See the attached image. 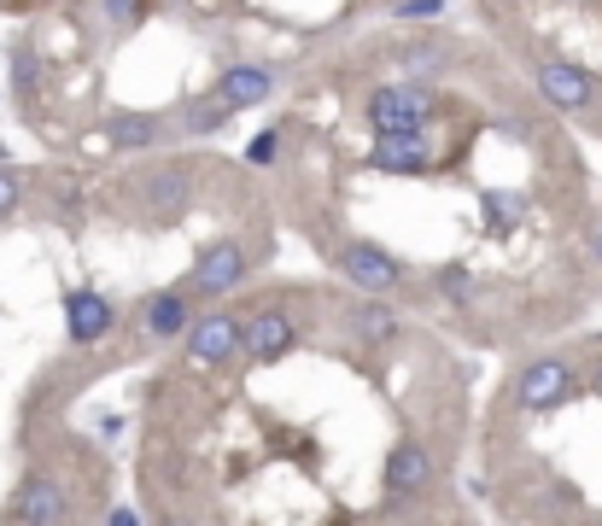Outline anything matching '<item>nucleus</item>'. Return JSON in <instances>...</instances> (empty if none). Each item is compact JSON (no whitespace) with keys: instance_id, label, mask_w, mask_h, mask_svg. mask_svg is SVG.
Segmentation results:
<instances>
[{"instance_id":"6","label":"nucleus","mask_w":602,"mask_h":526,"mask_svg":"<svg viewBox=\"0 0 602 526\" xmlns=\"http://www.w3.org/2000/svg\"><path fill=\"white\" fill-rule=\"evenodd\" d=\"M574 393V375H567L562 358H539L521 369V381H514V404L521 410H549V404H562Z\"/></svg>"},{"instance_id":"3","label":"nucleus","mask_w":602,"mask_h":526,"mask_svg":"<svg viewBox=\"0 0 602 526\" xmlns=\"http://www.w3.org/2000/svg\"><path fill=\"white\" fill-rule=\"evenodd\" d=\"M182 334H187V358L194 363H234L240 358V322L229 311H205Z\"/></svg>"},{"instance_id":"16","label":"nucleus","mask_w":602,"mask_h":526,"mask_svg":"<svg viewBox=\"0 0 602 526\" xmlns=\"http://www.w3.org/2000/svg\"><path fill=\"white\" fill-rule=\"evenodd\" d=\"M229 117H234V106H229V100H222V94H211V100H199V106L194 112H187V135H217L222 124H229Z\"/></svg>"},{"instance_id":"4","label":"nucleus","mask_w":602,"mask_h":526,"mask_svg":"<svg viewBox=\"0 0 602 526\" xmlns=\"http://www.w3.org/2000/svg\"><path fill=\"white\" fill-rule=\"evenodd\" d=\"M240 281H246V252H240L234 241H217V246L194 264V276H187V293L222 299V293H234Z\"/></svg>"},{"instance_id":"5","label":"nucleus","mask_w":602,"mask_h":526,"mask_svg":"<svg viewBox=\"0 0 602 526\" xmlns=\"http://www.w3.org/2000/svg\"><path fill=\"white\" fill-rule=\"evenodd\" d=\"M339 269L363 287V293H392V287L404 281V264L392 258L386 246H374V241H351L346 246V258H339Z\"/></svg>"},{"instance_id":"24","label":"nucleus","mask_w":602,"mask_h":526,"mask_svg":"<svg viewBox=\"0 0 602 526\" xmlns=\"http://www.w3.org/2000/svg\"><path fill=\"white\" fill-rule=\"evenodd\" d=\"M106 19L112 24H135L141 19V0H106Z\"/></svg>"},{"instance_id":"2","label":"nucleus","mask_w":602,"mask_h":526,"mask_svg":"<svg viewBox=\"0 0 602 526\" xmlns=\"http://www.w3.org/2000/svg\"><path fill=\"white\" fill-rule=\"evenodd\" d=\"M299 346V322L287 311H252V322H240V358L252 363H275Z\"/></svg>"},{"instance_id":"8","label":"nucleus","mask_w":602,"mask_h":526,"mask_svg":"<svg viewBox=\"0 0 602 526\" xmlns=\"http://www.w3.org/2000/svg\"><path fill=\"white\" fill-rule=\"evenodd\" d=\"M374 170H386V176H427V164H433V147H427L421 129H404V135H381L374 141Z\"/></svg>"},{"instance_id":"12","label":"nucleus","mask_w":602,"mask_h":526,"mask_svg":"<svg viewBox=\"0 0 602 526\" xmlns=\"http://www.w3.org/2000/svg\"><path fill=\"white\" fill-rule=\"evenodd\" d=\"M217 94L229 100V106H264V100L275 94V71H264V65H229V71L217 77Z\"/></svg>"},{"instance_id":"19","label":"nucleus","mask_w":602,"mask_h":526,"mask_svg":"<svg viewBox=\"0 0 602 526\" xmlns=\"http://www.w3.org/2000/svg\"><path fill=\"white\" fill-rule=\"evenodd\" d=\"M514 211H526V199H521V194H486V217H491V229H497V223H514Z\"/></svg>"},{"instance_id":"7","label":"nucleus","mask_w":602,"mask_h":526,"mask_svg":"<svg viewBox=\"0 0 602 526\" xmlns=\"http://www.w3.org/2000/svg\"><path fill=\"white\" fill-rule=\"evenodd\" d=\"M112 322H117L112 299L94 293V287H77V293L65 299V328H71L77 346H100V339L112 334Z\"/></svg>"},{"instance_id":"21","label":"nucleus","mask_w":602,"mask_h":526,"mask_svg":"<svg viewBox=\"0 0 602 526\" xmlns=\"http://www.w3.org/2000/svg\"><path fill=\"white\" fill-rule=\"evenodd\" d=\"M19 199H24V182L12 176V170H0V217H12V211H19Z\"/></svg>"},{"instance_id":"10","label":"nucleus","mask_w":602,"mask_h":526,"mask_svg":"<svg viewBox=\"0 0 602 526\" xmlns=\"http://www.w3.org/2000/svg\"><path fill=\"white\" fill-rule=\"evenodd\" d=\"M7 515H12V521H30V526H54V521H65V491H59V480H47V474L24 480Z\"/></svg>"},{"instance_id":"26","label":"nucleus","mask_w":602,"mask_h":526,"mask_svg":"<svg viewBox=\"0 0 602 526\" xmlns=\"http://www.w3.org/2000/svg\"><path fill=\"white\" fill-rule=\"evenodd\" d=\"M591 252H602V234H597V241H591Z\"/></svg>"},{"instance_id":"15","label":"nucleus","mask_w":602,"mask_h":526,"mask_svg":"<svg viewBox=\"0 0 602 526\" xmlns=\"http://www.w3.org/2000/svg\"><path fill=\"white\" fill-rule=\"evenodd\" d=\"M444 65H451V47H444V42H409L404 54H398V71H404L409 82H421V77H439Z\"/></svg>"},{"instance_id":"17","label":"nucleus","mask_w":602,"mask_h":526,"mask_svg":"<svg viewBox=\"0 0 602 526\" xmlns=\"http://www.w3.org/2000/svg\"><path fill=\"white\" fill-rule=\"evenodd\" d=\"M112 141L117 147H152V141H159V124H152V117H117Z\"/></svg>"},{"instance_id":"9","label":"nucleus","mask_w":602,"mask_h":526,"mask_svg":"<svg viewBox=\"0 0 602 526\" xmlns=\"http://www.w3.org/2000/svg\"><path fill=\"white\" fill-rule=\"evenodd\" d=\"M539 94L549 100V106H562V112H584L591 106V77H584L579 65L544 59L539 65Z\"/></svg>"},{"instance_id":"22","label":"nucleus","mask_w":602,"mask_h":526,"mask_svg":"<svg viewBox=\"0 0 602 526\" xmlns=\"http://www.w3.org/2000/svg\"><path fill=\"white\" fill-rule=\"evenodd\" d=\"M275 147H281V135L264 129V135H257V141L246 147V159H252V164H275Z\"/></svg>"},{"instance_id":"1","label":"nucleus","mask_w":602,"mask_h":526,"mask_svg":"<svg viewBox=\"0 0 602 526\" xmlns=\"http://www.w3.org/2000/svg\"><path fill=\"white\" fill-rule=\"evenodd\" d=\"M427 117H433V94H427V82H386V89H374V100H369L374 135L427 129Z\"/></svg>"},{"instance_id":"25","label":"nucleus","mask_w":602,"mask_h":526,"mask_svg":"<svg viewBox=\"0 0 602 526\" xmlns=\"http://www.w3.org/2000/svg\"><path fill=\"white\" fill-rule=\"evenodd\" d=\"M591 393H597V398H602V363H597V369H591Z\"/></svg>"},{"instance_id":"11","label":"nucleus","mask_w":602,"mask_h":526,"mask_svg":"<svg viewBox=\"0 0 602 526\" xmlns=\"http://www.w3.org/2000/svg\"><path fill=\"white\" fill-rule=\"evenodd\" d=\"M187 199H194V170L187 164H164V170H152V182H147V211L152 217H182L187 211Z\"/></svg>"},{"instance_id":"13","label":"nucleus","mask_w":602,"mask_h":526,"mask_svg":"<svg viewBox=\"0 0 602 526\" xmlns=\"http://www.w3.org/2000/svg\"><path fill=\"white\" fill-rule=\"evenodd\" d=\"M386 498H409V491H421L427 486V451L421 445H398L386 456Z\"/></svg>"},{"instance_id":"18","label":"nucleus","mask_w":602,"mask_h":526,"mask_svg":"<svg viewBox=\"0 0 602 526\" xmlns=\"http://www.w3.org/2000/svg\"><path fill=\"white\" fill-rule=\"evenodd\" d=\"M357 328H363L369 339H392L398 334V316H392L386 304H363V311H357Z\"/></svg>"},{"instance_id":"14","label":"nucleus","mask_w":602,"mask_h":526,"mask_svg":"<svg viewBox=\"0 0 602 526\" xmlns=\"http://www.w3.org/2000/svg\"><path fill=\"white\" fill-rule=\"evenodd\" d=\"M187 322H194V316H187V293H159L147 304V334L152 339H176Z\"/></svg>"},{"instance_id":"23","label":"nucleus","mask_w":602,"mask_h":526,"mask_svg":"<svg viewBox=\"0 0 602 526\" xmlns=\"http://www.w3.org/2000/svg\"><path fill=\"white\" fill-rule=\"evenodd\" d=\"M439 287L462 299V293H468V269H462V264H444V269H439Z\"/></svg>"},{"instance_id":"20","label":"nucleus","mask_w":602,"mask_h":526,"mask_svg":"<svg viewBox=\"0 0 602 526\" xmlns=\"http://www.w3.org/2000/svg\"><path fill=\"white\" fill-rule=\"evenodd\" d=\"M392 7H398V19H404V24H416V19H439L444 0H392Z\"/></svg>"}]
</instances>
